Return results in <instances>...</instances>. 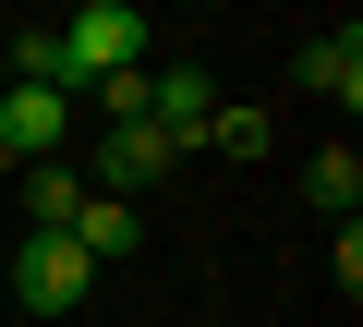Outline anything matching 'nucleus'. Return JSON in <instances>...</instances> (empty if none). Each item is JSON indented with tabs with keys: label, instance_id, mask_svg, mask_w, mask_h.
Returning a JSON list of instances; mask_svg holds the SVG:
<instances>
[{
	"label": "nucleus",
	"instance_id": "obj_3",
	"mask_svg": "<svg viewBox=\"0 0 363 327\" xmlns=\"http://www.w3.org/2000/svg\"><path fill=\"white\" fill-rule=\"evenodd\" d=\"M85 291H97V267H85L61 231H25V255H13V303H25V315H73Z\"/></svg>",
	"mask_w": 363,
	"mask_h": 327
},
{
	"label": "nucleus",
	"instance_id": "obj_9",
	"mask_svg": "<svg viewBox=\"0 0 363 327\" xmlns=\"http://www.w3.org/2000/svg\"><path fill=\"white\" fill-rule=\"evenodd\" d=\"M303 194H315L327 218H351V206H363V157H351V145H315V157H303Z\"/></svg>",
	"mask_w": 363,
	"mask_h": 327
},
{
	"label": "nucleus",
	"instance_id": "obj_2",
	"mask_svg": "<svg viewBox=\"0 0 363 327\" xmlns=\"http://www.w3.org/2000/svg\"><path fill=\"white\" fill-rule=\"evenodd\" d=\"M169 157H182V145H169L157 121H109V133H97V145L73 157V182H85V194H109V206H133V194H145V182L169 170Z\"/></svg>",
	"mask_w": 363,
	"mask_h": 327
},
{
	"label": "nucleus",
	"instance_id": "obj_5",
	"mask_svg": "<svg viewBox=\"0 0 363 327\" xmlns=\"http://www.w3.org/2000/svg\"><path fill=\"white\" fill-rule=\"evenodd\" d=\"M206 109H218V73H206V61H169V73H145V121H157L169 145H194V133H206Z\"/></svg>",
	"mask_w": 363,
	"mask_h": 327
},
{
	"label": "nucleus",
	"instance_id": "obj_4",
	"mask_svg": "<svg viewBox=\"0 0 363 327\" xmlns=\"http://www.w3.org/2000/svg\"><path fill=\"white\" fill-rule=\"evenodd\" d=\"M73 145V97H49V85H0V157H61Z\"/></svg>",
	"mask_w": 363,
	"mask_h": 327
},
{
	"label": "nucleus",
	"instance_id": "obj_12",
	"mask_svg": "<svg viewBox=\"0 0 363 327\" xmlns=\"http://www.w3.org/2000/svg\"><path fill=\"white\" fill-rule=\"evenodd\" d=\"M0 85H13V61H0Z\"/></svg>",
	"mask_w": 363,
	"mask_h": 327
},
{
	"label": "nucleus",
	"instance_id": "obj_11",
	"mask_svg": "<svg viewBox=\"0 0 363 327\" xmlns=\"http://www.w3.org/2000/svg\"><path fill=\"white\" fill-rule=\"evenodd\" d=\"M73 109H97V121H145V61H121V73L73 85Z\"/></svg>",
	"mask_w": 363,
	"mask_h": 327
},
{
	"label": "nucleus",
	"instance_id": "obj_7",
	"mask_svg": "<svg viewBox=\"0 0 363 327\" xmlns=\"http://www.w3.org/2000/svg\"><path fill=\"white\" fill-rule=\"evenodd\" d=\"M73 218H85L73 157H37V170H25V231H61V243H73Z\"/></svg>",
	"mask_w": 363,
	"mask_h": 327
},
{
	"label": "nucleus",
	"instance_id": "obj_1",
	"mask_svg": "<svg viewBox=\"0 0 363 327\" xmlns=\"http://www.w3.org/2000/svg\"><path fill=\"white\" fill-rule=\"evenodd\" d=\"M49 37H61V97L97 85V73H121V61H145V13L133 0H85V13H61Z\"/></svg>",
	"mask_w": 363,
	"mask_h": 327
},
{
	"label": "nucleus",
	"instance_id": "obj_8",
	"mask_svg": "<svg viewBox=\"0 0 363 327\" xmlns=\"http://www.w3.org/2000/svg\"><path fill=\"white\" fill-rule=\"evenodd\" d=\"M133 243H145V206H109V194H85V218H73V255H85V267H121Z\"/></svg>",
	"mask_w": 363,
	"mask_h": 327
},
{
	"label": "nucleus",
	"instance_id": "obj_10",
	"mask_svg": "<svg viewBox=\"0 0 363 327\" xmlns=\"http://www.w3.org/2000/svg\"><path fill=\"white\" fill-rule=\"evenodd\" d=\"M194 145H218V157H267V145H279V133H267V109H255V97H218V109H206V133H194Z\"/></svg>",
	"mask_w": 363,
	"mask_h": 327
},
{
	"label": "nucleus",
	"instance_id": "obj_6",
	"mask_svg": "<svg viewBox=\"0 0 363 327\" xmlns=\"http://www.w3.org/2000/svg\"><path fill=\"white\" fill-rule=\"evenodd\" d=\"M291 73H303L315 97H339V109H351V97H363V25H339V37H303V61H291Z\"/></svg>",
	"mask_w": 363,
	"mask_h": 327
}]
</instances>
